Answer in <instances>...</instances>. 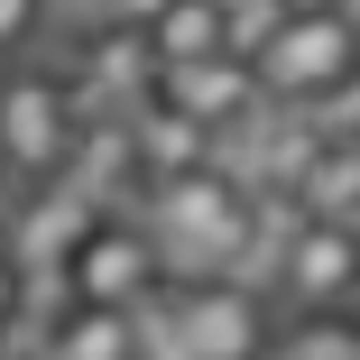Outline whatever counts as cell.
I'll use <instances>...</instances> for the list:
<instances>
[{
    "label": "cell",
    "instance_id": "obj_18",
    "mask_svg": "<svg viewBox=\"0 0 360 360\" xmlns=\"http://www.w3.org/2000/svg\"><path fill=\"white\" fill-rule=\"evenodd\" d=\"M167 10H176V0H111L102 28H148V19H167Z\"/></svg>",
    "mask_w": 360,
    "mask_h": 360
},
{
    "label": "cell",
    "instance_id": "obj_5",
    "mask_svg": "<svg viewBox=\"0 0 360 360\" xmlns=\"http://www.w3.org/2000/svg\"><path fill=\"white\" fill-rule=\"evenodd\" d=\"M277 296L296 314H342L360 305V231L351 222H296L277 259Z\"/></svg>",
    "mask_w": 360,
    "mask_h": 360
},
{
    "label": "cell",
    "instance_id": "obj_8",
    "mask_svg": "<svg viewBox=\"0 0 360 360\" xmlns=\"http://www.w3.org/2000/svg\"><path fill=\"white\" fill-rule=\"evenodd\" d=\"M65 185H75L93 212H111V203H139V194H148V176H139V148H129V111H93V120H75Z\"/></svg>",
    "mask_w": 360,
    "mask_h": 360
},
{
    "label": "cell",
    "instance_id": "obj_10",
    "mask_svg": "<svg viewBox=\"0 0 360 360\" xmlns=\"http://www.w3.org/2000/svg\"><path fill=\"white\" fill-rule=\"evenodd\" d=\"M129 148H139V176H185V167H212L222 158V139L203 120H185L176 102H129Z\"/></svg>",
    "mask_w": 360,
    "mask_h": 360
},
{
    "label": "cell",
    "instance_id": "obj_11",
    "mask_svg": "<svg viewBox=\"0 0 360 360\" xmlns=\"http://www.w3.org/2000/svg\"><path fill=\"white\" fill-rule=\"evenodd\" d=\"M286 203H296L305 222H351V212H360V139H333L323 129V148L305 158L296 185H286Z\"/></svg>",
    "mask_w": 360,
    "mask_h": 360
},
{
    "label": "cell",
    "instance_id": "obj_7",
    "mask_svg": "<svg viewBox=\"0 0 360 360\" xmlns=\"http://www.w3.org/2000/svg\"><path fill=\"white\" fill-rule=\"evenodd\" d=\"M102 222V212L65 185V176H46V185H19L10 194V212H0V250H10L19 268H65L84 250V231Z\"/></svg>",
    "mask_w": 360,
    "mask_h": 360
},
{
    "label": "cell",
    "instance_id": "obj_20",
    "mask_svg": "<svg viewBox=\"0 0 360 360\" xmlns=\"http://www.w3.org/2000/svg\"><path fill=\"white\" fill-rule=\"evenodd\" d=\"M212 10H231V0H212Z\"/></svg>",
    "mask_w": 360,
    "mask_h": 360
},
{
    "label": "cell",
    "instance_id": "obj_6",
    "mask_svg": "<svg viewBox=\"0 0 360 360\" xmlns=\"http://www.w3.org/2000/svg\"><path fill=\"white\" fill-rule=\"evenodd\" d=\"M176 351L185 360H268V305L231 277H194L176 296Z\"/></svg>",
    "mask_w": 360,
    "mask_h": 360
},
{
    "label": "cell",
    "instance_id": "obj_15",
    "mask_svg": "<svg viewBox=\"0 0 360 360\" xmlns=\"http://www.w3.org/2000/svg\"><path fill=\"white\" fill-rule=\"evenodd\" d=\"M296 19V0H231L222 10V56H240V65H259L268 56V37Z\"/></svg>",
    "mask_w": 360,
    "mask_h": 360
},
{
    "label": "cell",
    "instance_id": "obj_3",
    "mask_svg": "<svg viewBox=\"0 0 360 360\" xmlns=\"http://www.w3.org/2000/svg\"><path fill=\"white\" fill-rule=\"evenodd\" d=\"M75 84L56 75V65H28V75L0 84V167L19 185H46L65 176V148H75Z\"/></svg>",
    "mask_w": 360,
    "mask_h": 360
},
{
    "label": "cell",
    "instance_id": "obj_16",
    "mask_svg": "<svg viewBox=\"0 0 360 360\" xmlns=\"http://www.w3.org/2000/svg\"><path fill=\"white\" fill-rule=\"evenodd\" d=\"M37 37H46V0H0V56L37 46Z\"/></svg>",
    "mask_w": 360,
    "mask_h": 360
},
{
    "label": "cell",
    "instance_id": "obj_4",
    "mask_svg": "<svg viewBox=\"0 0 360 360\" xmlns=\"http://www.w3.org/2000/svg\"><path fill=\"white\" fill-rule=\"evenodd\" d=\"M65 286H75V305H148L158 286H167V259H158V240H148V222H102L84 231V250L65 259Z\"/></svg>",
    "mask_w": 360,
    "mask_h": 360
},
{
    "label": "cell",
    "instance_id": "obj_17",
    "mask_svg": "<svg viewBox=\"0 0 360 360\" xmlns=\"http://www.w3.org/2000/svg\"><path fill=\"white\" fill-rule=\"evenodd\" d=\"M111 0H46V28H102Z\"/></svg>",
    "mask_w": 360,
    "mask_h": 360
},
{
    "label": "cell",
    "instance_id": "obj_19",
    "mask_svg": "<svg viewBox=\"0 0 360 360\" xmlns=\"http://www.w3.org/2000/svg\"><path fill=\"white\" fill-rule=\"evenodd\" d=\"M333 10H342V19H351V28H360V0H333Z\"/></svg>",
    "mask_w": 360,
    "mask_h": 360
},
{
    "label": "cell",
    "instance_id": "obj_2",
    "mask_svg": "<svg viewBox=\"0 0 360 360\" xmlns=\"http://www.w3.org/2000/svg\"><path fill=\"white\" fill-rule=\"evenodd\" d=\"M351 65H360V28L333 10V0H296V19L268 37V56L250 65V75H259V93L277 111H323Z\"/></svg>",
    "mask_w": 360,
    "mask_h": 360
},
{
    "label": "cell",
    "instance_id": "obj_9",
    "mask_svg": "<svg viewBox=\"0 0 360 360\" xmlns=\"http://www.w3.org/2000/svg\"><path fill=\"white\" fill-rule=\"evenodd\" d=\"M158 102H176L185 120H203L212 139H231L240 120H259L268 111V93H259V75L240 56H203V65H176V75H158Z\"/></svg>",
    "mask_w": 360,
    "mask_h": 360
},
{
    "label": "cell",
    "instance_id": "obj_12",
    "mask_svg": "<svg viewBox=\"0 0 360 360\" xmlns=\"http://www.w3.org/2000/svg\"><path fill=\"white\" fill-rule=\"evenodd\" d=\"M46 351L56 360H139V323L120 305H65L46 323Z\"/></svg>",
    "mask_w": 360,
    "mask_h": 360
},
{
    "label": "cell",
    "instance_id": "obj_13",
    "mask_svg": "<svg viewBox=\"0 0 360 360\" xmlns=\"http://www.w3.org/2000/svg\"><path fill=\"white\" fill-rule=\"evenodd\" d=\"M139 37H148V65H158V75H176V65L222 56V10H212V0H176V10H167V19H148Z\"/></svg>",
    "mask_w": 360,
    "mask_h": 360
},
{
    "label": "cell",
    "instance_id": "obj_14",
    "mask_svg": "<svg viewBox=\"0 0 360 360\" xmlns=\"http://www.w3.org/2000/svg\"><path fill=\"white\" fill-rule=\"evenodd\" d=\"M268 360H360V314L342 305V314H296L277 342H268Z\"/></svg>",
    "mask_w": 360,
    "mask_h": 360
},
{
    "label": "cell",
    "instance_id": "obj_1",
    "mask_svg": "<svg viewBox=\"0 0 360 360\" xmlns=\"http://www.w3.org/2000/svg\"><path fill=\"white\" fill-rule=\"evenodd\" d=\"M250 212H259V194L222 158L185 167V176H148V194H139V222H148L167 277H222L250 250Z\"/></svg>",
    "mask_w": 360,
    "mask_h": 360
},
{
    "label": "cell",
    "instance_id": "obj_21",
    "mask_svg": "<svg viewBox=\"0 0 360 360\" xmlns=\"http://www.w3.org/2000/svg\"><path fill=\"white\" fill-rule=\"evenodd\" d=\"M351 231H360V212H351Z\"/></svg>",
    "mask_w": 360,
    "mask_h": 360
}]
</instances>
